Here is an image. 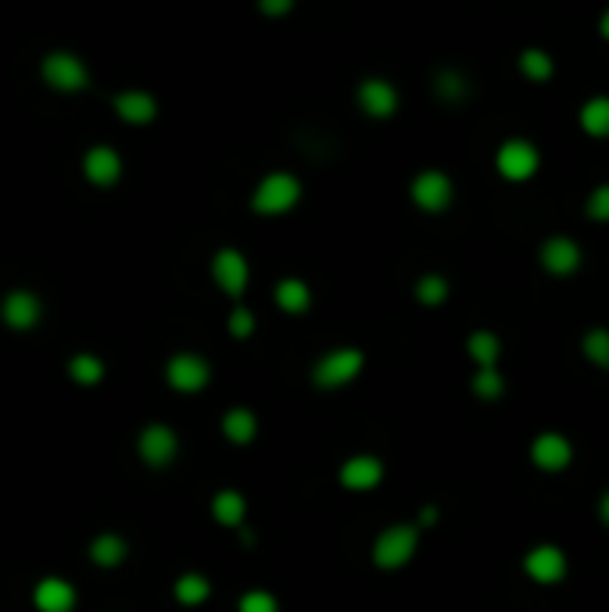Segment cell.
Here are the masks:
<instances>
[{
	"instance_id": "3",
	"label": "cell",
	"mask_w": 609,
	"mask_h": 612,
	"mask_svg": "<svg viewBox=\"0 0 609 612\" xmlns=\"http://www.w3.org/2000/svg\"><path fill=\"white\" fill-rule=\"evenodd\" d=\"M362 373V351L341 348L334 355H326L316 366V383L319 387H341V383L355 380Z\"/></svg>"
},
{
	"instance_id": "12",
	"label": "cell",
	"mask_w": 609,
	"mask_h": 612,
	"mask_svg": "<svg viewBox=\"0 0 609 612\" xmlns=\"http://www.w3.org/2000/svg\"><path fill=\"white\" fill-rule=\"evenodd\" d=\"M83 172L90 183H97V187H112L115 179L122 176V162L112 147H94V151L83 158Z\"/></svg>"
},
{
	"instance_id": "10",
	"label": "cell",
	"mask_w": 609,
	"mask_h": 612,
	"mask_svg": "<svg viewBox=\"0 0 609 612\" xmlns=\"http://www.w3.org/2000/svg\"><path fill=\"white\" fill-rule=\"evenodd\" d=\"M169 383L176 391H201L208 383V366L198 355H176L169 362Z\"/></svg>"
},
{
	"instance_id": "36",
	"label": "cell",
	"mask_w": 609,
	"mask_h": 612,
	"mask_svg": "<svg viewBox=\"0 0 609 612\" xmlns=\"http://www.w3.org/2000/svg\"><path fill=\"white\" fill-rule=\"evenodd\" d=\"M602 519H606V523H609V494H606V498H602Z\"/></svg>"
},
{
	"instance_id": "2",
	"label": "cell",
	"mask_w": 609,
	"mask_h": 612,
	"mask_svg": "<svg viewBox=\"0 0 609 612\" xmlns=\"http://www.w3.org/2000/svg\"><path fill=\"white\" fill-rule=\"evenodd\" d=\"M412 552H416V530L412 527L384 530V534L377 537V544H373V559H377V566H384V570L405 566V562L412 559Z\"/></svg>"
},
{
	"instance_id": "8",
	"label": "cell",
	"mask_w": 609,
	"mask_h": 612,
	"mask_svg": "<svg viewBox=\"0 0 609 612\" xmlns=\"http://www.w3.org/2000/svg\"><path fill=\"white\" fill-rule=\"evenodd\" d=\"M524 566L538 584H556V580H563V573H567V555L559 552V548H552V544H541V548H534V552L527 555Z\"/></svg>"
},
{
	"instance_id": "21",
	"label": "cell",
	"mask_w": 609,
	"mask_h": 612,
	"mask_svg": "<svg viewBox=\"0 0 609 612\" xmlns=\"http://www.w3.org/2000/svg\"><path fill=\"white\" fill-rule=\"evenodd\" d=\"M581 126L592 136H609V97H595L581 108Z\"/></svg>"
},
{
	"instance_id": "25",
	"label": "cell",
	"mask_w": 609,
	"mask_h": 612,
	"mask_svg": "<svg viewBox=\"0 0 609 612\" xmlns=\"http://www.w3.org/2000/svg\"><path fill=\"white\" fill-rule=\"evenodd\" d=\"M470 355L481 362V369H495V358H498V337H495V333H473V337H470Z\"/></svg>"
},
{
	"instance_id": "24",
	"label": "cell",
	"mask_w": 609,
	"mask_h": 612,
	"mask_svg": "<svg viewBox=\"0 0 609 612\" xmlns=\"http://www.w3.org/2000/svg\"><path fill=\"white\" fill-rule=\"evenodd\" d=\"M176 598H180L183 605H198L208 598V580L201 577V573H183L180 580H176Z\"/></svg>"
},
{
	"instance_id": "15",
	"label": "cell",
	"mask_w": 609,
	"mask_h": 612,
	"mask_svg": "<svg viewBox=\"0 0 609 612\" xmlns=\"http://www.w3.org/2000/svg\"><path fill=\"white\" fill-rule=\"evenodd\" d=\"M380 476H384V466H380L377 459H369V455H355V459L344 462L341 484L352 487V491H369V487L380 484Z\"/></svg>"
},
{
	"instance_id": "32",
	"label": "cell",
	"mask_w": 609,
	"mask_h": 612,
	"mask_svg": "<svg viewBox=\"0 0 609 612\" xmlns=\"http://www.w3.org/2000/svg\"><path fill=\"white\" fill-rule=\"evenodd\" d=\"M588 215H592V219H602V222L609 219V187L595 190L592 201H588Z\"/></svg>"
},
{
	"instance_id": "19",
	"label": "cell",
	"mask_w": 609,
	"mask_h": 612,
	"mask_svg": "<svg viewBox=\"0 0 609 612\" xmlns=\"http://www.w3.org/2000/svg\"><path fill=\"white\" fill-rule=\"evenodd\" d=\"M90 559H94L97 566H119V562L126 559V541L115 534H101L94 544H90Z\"/></svg>"
},
{
	"instance_id": "11",
	"label": "cell",
	"mask_w": 609,
	"mask_h": 612,
	"mask_svg": "<svg viewBox=\"0 0 609 612\" xmlns=\"http://www.w3.org/2000/svg\"><path fill=\"white\" fill-rule=\"evenodd\" d=\"M33 602L40 612H72V605H76V591H72V584H65V580L47 577L36 584Z\"/></svg>"
},
{
	"instance_id": "18",
	"label": "cell",
	"mask_w": 609,
	"mask_h": 612,
	"mask_svg": "<svg viewBox=\"0 0 609 612\" xmlns=\"http://www.w3.org/2000/svg\"><path fill=\"white\" fill-rule=\"evenodd\" d=\"M115 111H119L122 119L133 122V126H140V122H151L155 119V101L147 94H140V90H129V94H119L115 97Z\"/></svg>"
},
{
	"instance_id": "37",
	"label": "cell",
	"mask_w": 609,
	"mask_h": 612,
	"mask_svg": "<svg viewBox=\"0 0 609 612\" xmlns=\"http://www.w3.org/2000/svg\"><path fill=\"white\" fill-rule=\"evenodd\" d=\"M602 36L609 40V11H606V18H602Z\"/></svg>"
},
{
	"instance_id": "31",
	"label": "cell",
	"mask_w": 609,
	"mask_h": 612,
	"mask_svg": "<svg viewBox=\"0 0 609 612\" xmlns=\"http://www.w3.org/2000/svg\"><path fill=\"white\" fill-rule=\"evenodd\" d=\"M241 612H276V598L266 591H248L241 598Z\"/></svg>"
},
{
	"instance_id": "20",
	"label": "cell",
	"mask_w": 609,
	"mask_h": 612,
	"mask_svg": "<svg viewBox=\"0 0 609 612\" xmlns=\"http://www.w3.org/2000/svg\"><path fill=\"white\" fill-rule=\"evenodd\" d=\"M276 301H280V308H284V312H291V315L305 312V308L312 305L309 287H305L301 280H284V283H280V287H276Z\"/></svg>"
},
{
	"instance_id": "29",
	"label": "cell",
	"mask_w": 609,
	"mask_h": 612,
	"mask_svg": "<svg viewBox=\"0 0 609 612\" xmlns=\"http://www.w3.org/2000/svg\"><path fill=\"white\" fill-rule=\"evenodd\" d=\"M520 65H524V76L538 79V83L552 76V58H549V54H541V51H527L524 58H520Z\"/></svg>"
},
{
	"instance_id": "6",
	"label": "cell",
	"mask_w": 609,
	"mask_h": 612,
	"mask_svg": "<svg viewBox=\"0 0 609 612\" xmlns=\"http://www.w3.org/2000/svg\"><path fill=\"white\" fill-rule=\"evenodd\" d=\"M498 172L506 179H531L538 172V151H534L527 140H509L502 151H498Z\"/></svg>"
},
{
	"instance_id": "26",
	"label": "cell",
	"mask_w": 609,
	"mask_h": 612,
	"mask_svg": "<svg viewBox=\"0 0 609 612\" xmlns=\"http://www.w3.org/2000/svg\"><path fill=\"white\" fill-rule=\"evenodd\" d=\"M69 373H72V380H76V383H97L104 376V366H101V358L79 355V358H72Z\"/></svg>"
},
{
	"instance_id": "33",
	"label": "cell",
	"mask_w": 609,
	"mask_h": 612,
	"mask_svg": "<svg viewBox=\"0 0 609 612\" xmlns=\"http://www.w3.org/2000/svg\"><path fill=\"white\" fill-rule=\"evenodd\" d=\"M251 326H255V319H251L248 308H237V312H233V319H230V333H233V337H248Z\"/></svg>"
},
{
	"instance_id": "9",
	"label": "cell",
	"mask_w": 609,
	"mask_h": 612,
	"mask_svg": "<svg viewBox=\"0 0 609 612\" xmlns=\"http://www.w3.org/2000/svg\"><path fill=\"white\" fill-rule=\"evenodd\" d=\"M359 104L366 108V115H373V119H387V115H395L398 94H395V86L384 83V79H366V83L359 86Z\"/></svg>"
},
{
	"instance_id": "1",
	"label": "cell",
	"mask_w": 609,
	"mask_h": 612,
	"mask_svg": "<svg viewBox=\"0 0 609 612\" xmlns=\"http://www.w3.org/2000/svg\"><path fill=\"white\" fill-rule=\"evenodd\" d=\"M301 197V183L291 176V172H273L258 183L255 190V212L262 215H280V212H291L294 204Z\"/></svg>"
},
{
	"instance_id": "16",
	"label": "cell",
	"mask_w": 609,
	"mask_h": 612,
	"mask_svg": "<svg viewBox=\"0 0 609 612\" xmlns=\"http://www.w3.org/2000/svg\"><path fill=\"white\" fill-rule=\"evenodd\" d=\"M4 323L15 326V330H29V326H36V319H40V301L29 294V290H15V294H8L4 298Z\"/></svg>"
},
{
	"instance_id": "30",
	"label": "cell",
	"mask_w": 609,
	"mask_h": 612,
	"mask_svg": "<svg viewBox=\"0 0 609 612\" xmlns=\"http://www.w3.org/2000/svg\"><path fill=\"white\" fill-rule=\"evenodd\" d=\"M473 391L481 394L484 401H495L498 394H502V376H498L495 369H481V373L473 376Z\"/></svg>"
},
{
	"instance_id": "22",
	"label": "cell",
	"mask_w": 609,
	"mask_h": 612,
	"mask_svg": "<svg viewBox=\"0 0 609 612\" xmlns=\"http://www.w3.org/2000/svg\"><path fill=\"white\" fill-rule=\"evenodd\" d=\"M212 512L215 519L223 523V527H237L244 519V498L237 491H223V494H215V502H212Z\"/></svg>"
},
{
	"instance_id": "5",
	"label": "cell",
	"mask_w": 609,
	"mask_h": 612,
	"mask_svg": "<svg viewBox=\"0 0 609 612\" xmlns=\"http://www.w3.org/2000/svg\"><path fill=\"white\" fill-rule=\"evenodd\" d=\"M412 201L420 204L423 212H445L452 204V183L445 172H420L412 183Z\"/></svg>"
},
{
	"instance_id": "17",
	"label": "cell",
	"mask_w": 609,
	"mask_h": 612,
	"mask_svg": "<svg viewBox=\"0 0 609 612\" xmlns=\"http://www.w3.org/2000/svg\"><path fill=\"white\" fill-rule=\"evenodd\" d=\"M541 262H545L549 272H556V276H567V272H574L577 265H581V251H577L574 240L552 237L549 244H545V251H541Z\"/></svg>"
},
{
	"instance_id": "4",
	"label": "cell",
	"mask_w": 609,
	"mask_h": 612,
	"mask_svg": "<svg viewBox=\"0 0 609 612\" xmlns=\"http://www.w3.org/2000/svg\"><path fill=\"white\" fill-rule=\"evenodd\" d=\"M43 79L54 86V90H65V94H76L86 86V68L76 54H51L43 61Z\"/></svg>"
},
{
	"instance_id": "7",
	"label": "cell",
	"mask_w": 609,
	"mask_h": 612,
	"mask_svg": "<svg viewBox=\"0 0 609 612\" xmlns=\"http://www.w3.org/2000/svg\"><path fill=\"white\" fill-rule=\"evenodd\" d=\"M212 276L226 294H241L248 287V262L241 251H219L212 262Z\"/></svg>"
},
{
	"instance_id": "35",
	"label": "cell",
	"mask_w": 609,
	"mask_h": 612,
	"mask_svg": "<svg viewBox=\"0 0 609 612\" xmlns=\"http://www.w3.org/2000/svg\"><path fill=\"white\" fill-rule=\"evenodd\" d=\"M262 11H269V15H280V11H291V4H287V0H273V4H262Z\"/></svg>"
},
{
	"instance_id": "23",
	"label": "cell",
	"mask_w": 609,
	"mask_h": 612,
	"mask_svg": "<svg viewBox=\"0 0 609 612\" xmlns=\"http://www.w3.org/2000/svg\"><path fill=\"white\" fill-rule=\"evenodd\" d=\"M223 430H226V437H230L233 444H248L251 437H255V416H251V412H244V408H233V412H226Z\"/></svg>"
},
{
	"instance_id": "28",
	"label": "cell",
	"mask_w": 609,
	"mask_h": 612,
	"mask_svg": "<svg viewBox=\"0 0 609 612\" xmlns=\"http://www.w3.org/2000/svg\"><path fill=\"white\" fill-rule=\"evenodd\" d=\"M416 294H420L423 305H441V301L448 298V283L441 280V276H423Z\"/></svg>"
},
{
	"instance_id": "27",
	"label": "cell",
	"mask_w": 609,
	"mask_h": 612,
	"mask_svg": "<svg viewBox=\"0 0 609 612\" xmlns=\"http://www.w3.org/2000/svg\"><path fill=\"white\" fill-rule=\"evenodd\" d=\"M584 355L592 358L595 366L609 369V333L606 330H592L584 337Z\"/></svg>"
},
{
	"instance_id": "34",
	"label": "cell",
	"mask_w": 609,
	"mask_h": 612,
	"mask_svg": "<svg viewBox=\"0 0 609 612\" xmlns=\"http://www.w3.org/2000/svg\"><path fill=\"white\" fill-rule=\"evenodd\" d=\"M438 94L441 97H452V101H455V97H463V79L452 76V72H445V76L438 79Z\"/></svg>"
},
{
	"instance_id": "14",
	"label": "cell",
	"mask_w": 609,
	"mask_h": 612,
	"mask_svg": "<svg viewBox=\"0 0 609 612\" xmlns=\"http://www.w3.org/2000/svg\"><path fill=\"white\" fill-rule=\"evenodd\" d=\"M140 455L151 466H165L176 455V434H172L169 426H158V423L147 426L144 434H140Z\"/></svg>"
},
{
	"instance_id": "13",
	"label": "cell",
	"mask_w": 609,
	"mask_h": 612,
	"mask_svg": "<svg viewBox=\"0 0 609 612\" xmlns=\"http://www.w3.org/2000/svg\"><path fill=\"white\" fill-rule=\"evenodd\" d=\"M531 455H534V462H538L541 469H549V473H556V469H567V466H570V455H574V448H570L567 437H559V434H541L538 441H534Z\"/></svg>"
}]
</instances>
